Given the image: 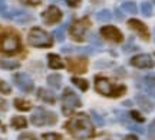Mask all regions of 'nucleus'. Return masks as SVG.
Listing matches in <instances>:
<instances>
[{
    "label": "nucleus",
    "mask_w": 155,
    "mask_h": 140,
    "mask_svg": "<svg viewBox=\"0 0 155 140\" xmlns=\"http://www.w3.org/2000/svg\"><path fill=\"white\" fill-rule=\"evenodd\" d=\"M101 34L105 37L106 40H111V42H115V43H121L124 40V36L122 33L114 26H104L101 29Z\"/></svg>",
    "instance_id": "9d476101"
},
{
    "label": "nucleus",
    "mask_w": 155,
    "mask_h": 140,
    "mask_svg": "<svg viewBox=\"0 0 155 140\" xmlns=\"http://www.w3.org/2000/svg\"><path fill=\"white\" fill-rule=\"evenodd\" d=\"M12 92L10 86L6 83V82H3V80H0V93H5V95H9Z\"/></svg>",
    "instance_id": "393cba45"
},
{
    "label": "nucleus",
    "mask_w": 155,
    "mask_h": 140,
    "mask_svg": "<svg viewBox=\"0 0 155 140\" xmlns=\"http://www.w3.org/2000/svg\"><path fill=\"white\" fill-rule=\"evenodd\" d=\"M13 103H15V107H16L17 110H20V112H29V110L32 109L30 101L23 100V99H15Z\"/></svg>",
    "instance_id": "f3484780"
},
{
    "label": "nucleus",
    "mask_w": 155,
    "mask_h": 140,
    "mask_svg": "<svg viewBox=\"0 0 155 140\" xmlns=\"http://www.w3.org/2000/svg\"><path fill=\"white\" fill-rule=\"evenodd\" d=\"M131 64L138 69H151L154 66V62L148 54H138L131 59Z\"/></svg>",
    "instance_id": "f8f14e48"
},
{
    "label": "nucleus",
    "mask_w": 155,
    "mask_h": 140,
    "mask_svg": "<svg viewBox=\"0 0 155 140\" xmlns=\"http://www.w3.org/2000/svg\"><path fill=\"white\" fill-rule=\"evenodd\" d=\"M15 80H16V84L23 89L25 92H32L33 90V82H32V79L29 77L26 73H17L15 74Z\"/></svg>",
    "instance_id": "ddd939ff"
},
{
    "label": "nucleus",
    "mask_w": 155,
    "mask_h": 140,
    "mask_svg": "<svg viewBox=\"0 0 155 140\" xmlns=\"http://www.w3.org/2000/svg\"><path fill=\"white\" fill-rule=\"evenodd\" d=\"M39 93H38V97L40 99V100H43L46 101V103H55V95L52 93V92H49V90H46V89H39L38 90Z\"/></svg>",
    "instance_id": "2eb2a0df"
},
{
    "label": "nucleus",
    "mask_w": 155,
    "mask_h": 140,
    "mask_svg": "<svg viewBox=\"0 0 155 140\" xmlns=\"http://www.w3.org/2000/svg\"><path fill=\"white\" fill-rule=\"evenodd\" d=\"M129 114H131V117H132L134 120H137V122H141V123H142V122L145 120V119L141 116V113L137 112V110H132V112L129 113Z\"/></svg>",
    "instance_id": "a878e982"
},
{
    "label": "nucleus",
    "mask_w": 155,
    "mask_h": 140,
    "mask_svg": "<svg viewBox=\"0 0 155 140\" xmlns=\"http://www.w3.org/2000/svg\"><path fill=\"white\" fill-rule=\"evenodd\" d=\"M128 26L132 29V30H135L137 33H139V36H141L144 40L150 39V32H148V27H147V24H144L141 20L131 19V20H128Z\"/></svg>",
    "instance_id": "9b49d317"
},
{
    "label": "nucleus",
    "mask_w": 155,
    "mask_h": 140,
    "mask_svg": "<svg viewBox=\"0 0 155 140\" xmlns=\"http://www.w3.org/2000/svg\"><path fill=\"white\" fill-rule=\"evenodd\" d=\"M141 10H142V13H144L145 16H151V14H152V6H151V3H148V2H144V3L141 5Z\"/></svg>",
    "instance_id": "5701e85b"
},
{
    "label": "nucleus",
    "mask_w": 155,
    "mask_h": 140,
    "mask_svg": "<svg viewBox=\"0 0 155 140\" xmlns=\"http://www.w3.org/2000/svg\"><path fill=\"white\" fill-rule=\"evenodd\" d=\"M20 50H22V42L16 33L6 32V33L0 34V51L2 53L13 56V54H17Z\"/></svg>",
    "instance_id": "7ed1b4c3"
},
{
    "label": "nucleus",
    "mask_w": 155,
    "mask_h": 140,
    "mask_svg": "<svg viewBox=\"0 0 155 140\" xmlns=\"http://www.w3.org/2000/svg\"><path fill=\"white\" fill-rule=\"evenodd\" d=\"M66 66L71 72L82 74L88 69V60L85 57H69L66 60Z\"/></svg>",
    "instance_id": "0eeeda50"
},
{
    "label": "nucleus",
    "mask_w": 155,
    "mask_h": 140,
    "mask_svg": "<svg viewBox=\"0 0 155 140\" xmlns=\"http://www.w3.org/2000/svg\"><path fill=\"white\" fill-rule=\"evenodd\" d=\"M122 9L125 11H128V13H137V10H138L135 2H125V3L122 5Z\"/></svg>",
    "instance_id": "aec40b11"
},
{
    "label": "nucleus",
    "mask_w": 155,
    "mask_h": 140,
    "mask_svg": "<svg viewBox=\"0 0 155 140\" xmlns=\"http://www.w3.org/2000/svg\"><path fill=\"white\" fill-rule=\"evenodd\" d=\"M96 17H98V20H101V22H109L112 19V13L109 10H102L96 14Z\"/></svg>",
    "instance_id": "412c9836"
},
{
    "label": "nucleus",
    "mask_w": 155,
    "mask_h": 140,
    "mask_svg": "<svg viewBox=\"0 0 155 140\" xmlns=\"http://www.w3.org/2000/svg\"><path fill=\"white\" fill-rule=\"evenodd\" d=\"M48 63H49V67L52 69H62L65 66V63L62 62V59L58 54H53V53H50L49 56H48Z\"/></svg>",
    "instance_id": "4468645a"
},
{
    "label": "nucleus",
    "mask_w": 155,
    "mask_h": 140,
    "mask_svg": "<svg viewBox=\"0 0 155 140\" xmlns=\"http://www.w3.org/2000/svg\"><path fill=\"white\" fill-rule=\"evenodd\" d=\"M22 3H25V5L28 6H38L42 3V0H20Z\"/></svg>",
    "instance_id": "bb28decb"
},
{
    "label": "nucleus",
    "mask_w": 155,
    "mask_h": 140,
    "mask_svg": "<svg viewBox=\"0 0 155 140\" xmlns=\"http://www.w3.org/2000/svg\"><path fill=\"white\" fill-rule=\"evenodd\" d=\"M40 112V114H35V116H32V123L33 124H38V126H40V124H53L56 123V114H53V113L50 112H45V110H39Z\"/></svg>",
    "instance_id": "1a4fd4ad"
},
{
    "label": "nucleus",
    "mask_w": 155,
    "mask_h": 140,
    "mask_svg": "<svg viewBox=\"0 0 155 140\" xmlns=\"http://www.w3.org/2000/svg\"><path fill=\"white\" fill-rule=\"evenodd\" d=\"M91 27V20L89 17H82L72 23V26L69 27V34L75 42H83L85 40V33Z\"/></svg>",
    "instance_id": "39448f33"
},
{
    "label": "nucleus",
    "mask_w": 155,
    "mask_h": 140,
    "mask_svg": "<svg viewBox=\"0 0 155 140\" xmlns=\"http://www.w3.org/2000/svg\"><path fill=\"white\" fill-rule=\"evenodd\" d=\"M62 101H63L62 110H63L65 114H71L75 107L81 106V100L78 99V96L75 95L71 89H66L63 92V95H62Z\"/></svg>",
    "instance_id": "423d86ee"
},
{
    "label": "nucleus",
    "mask_w": 155,
    "mask_h": 140,
    "mask_svg": "<svg viewBox=\"0 0 155 140\" xmlns=\"http://www.w3.org/2000/svg\"><path fill=\"white\" fill-rule=\"evenodd\" d=\"M61 82H62V76L61 74H50L48 76V83L55 87V89H59L61 87Z\"/></svg>",
    "instance_id": "6ab92c4d"
},
{
    "label": "nucleus",
    "mask_w": 155,
    "mask_h": 140,
    "mask_svg": "<svg viewBox=\"0 0 155 140\" xmlns=\"http://www.w3.org/2000/svg\"><path fill=\"white\" fill-rule=\"evenodd\" d=\"M68 6H71V7H78L79 3H81V0H65Z\"/></svg>",
    "instance_id": "cd10ccee"
},
{
    "label": "nucleus",
    "mask_w": 155,
    "mask_h": 140,
    "mask_svg": "<svg viewBox=\"0 0 155 140\" xmlns=\"http://www.w3.org/2000/svg\"><path fill=\"white\" fill-rule=\"evenodd\" d=\"M55 36H56V39L59 40V42H62V40H63V32H62V30H56Z\"/></svg>",
    "instance_id": "c756f323"
},
{
    "label": "nucleus",
    "mask_w": 155,
    "mask_h": 140,
    "mask_svg": "<svg viewBox=\"0 0 155 140\" xmlns=\"http://www.w3.org/2000/svg\"><path fill=\"white\" fill-rule=\"evenodd\" d=\"M65 129L76 139H91L95 135V127L89 116H86L85 113H79V114H73L72 117L68 120L65 126Z\"/></svg>",
    "instance_id": "f257e3e1"
},
{
    "label": "nucleus",
    "mask_w": 155,
    "mask_h": 140,
    "mask_svg": "<svg viewBox=\"0 0 155 140\" xmlns=\"http://www.w3.org/2000/svg\"><path fill=\"white\" fill-rule=\"evenodd\" d=\"M5 7H6L5 0H0V13H3V11H5Z\"/></svg>",
    "instance_id": "473e14b6"
},
{
    "label": "nucleus",
    "mask_w": 155,
    "mask_h": 140,
    "mask_svg": "<svg viewBox=\"0 0 155 140\" xmlns=\"http://www.w3.org/2000/svg\"><path fill=\"white\" fill-rule=\"evenodd\" d=\"M145 80H147V83H148V84H151V86H155V74L147 76V77H145Z\"/></svg>",
    "instance_id": "c85d7f7f"
},
{
    "label": "nucleus",
    "mask_w": 155,
    "mask_h": 140,
    "mask_svg": "<svg viewBox=\"0 0 155 140\" xmlns=\"http://www.w3.org/2000/svg\"><path fill=\"white\" fill-rule=\"evenodd\" d=\"M43 140H63V137L58 133H45Z\"/></svg>",
    "instance_id": "b1692460"
},
{
    "label": "nucleus",
    "mask_w": 155,
    "mask_h": 140,
    "mask_svg": "<svg viewBox=\"0 0 155 140\" xmlns=\"http://www.w3.org/2000/svg\"><path fill=\"white\" fill-rule=\"evenodd\" d=\"M72 82L76 84V86H78V87H79L81 90H83V92H85V90H88V82H86V80H83V79H78V77H73Z\"/></svg>",
    "instance_id": "4be33fe9"
},
{
    "label": "nucleus",
    "mask_w": 155,
    "mask_h": 140,
    "mask_svg": "<svg viewBox=\"0 0 155 140\" xmlns=\"http://www.w3.org/2000/svg\"><path fill=\"white\" fill-rule=\"evenodd\" d=\"M28 42L33 47H50L53 45V39L48 32H45L40 27H33L29 32Z\"/></svg>",
    "instance_id": "20e7f679"
},
{
    "label": "nucleus",
    "mask_w": 155,
    "mask_h": 140,
    "mask_svg": "<svg viewBox=\"0 0 155 140\" xmlns=\"http://www.w3.org/2000/svg\"><path fill=\"white\" fill-rule=\"evenodd\" d=\"M42 19L46 24H55V23L61 22L62 19V11L56 7V6H49L46 10L42 13Z\"/></svg>",
    "instance_id": "6e6552de"
},
{
    "label": "nucleus",
    "mask_w": 155,
    "mask_h": 140,
    "mask_svg": "<svg viewBox=\"0 0 155 140\" xmlns=\"http://www.w3.org/2000/svg\"><path fill=\"white\" fill-rule=\"evenodd\" d=\"M26 119L23 117V116H15V117L12 119V126L15 127V129H25L26 127Z\"/></svg>",
    "instance_id": "a211bd4d"
},
{
    "label": "nucleus",
    "mask_w": 155,
    "mask_h": 140,
    "mask_svg": "<svg viewBox=\"0 0 155 140\" xmlns=\"http://www.w3.org/2000/svg\"><path fill=\"white\" fill-rule=\"evenodd\" d=\"M124 140H138V137L135 135H128V136H125V139Z\"/></svg>",
    "instance_id": "2f4dec72"
},
{
    "label": "nucleus",
    "mask_w": 155,
    "mask_h": 140,
    "mask_svg": "<svg viewBox=\"0 0 155 140\" xmlns=\"http://www.w3.org/2000/svg\"><path fill=\"white\" fill-rule=\"evenodd\" d=\"M0 67L6 70H13V69L20 67V63L16 60H9V59H0Z\"/></svg>",
    "instance_id": "dca6fc26"
},
{
    "label": "nucleus",
    "mask_w": 155,
    "mask_h": 140,
    "mask_svg": "<svg viewBox=\"0 0 155 140\" xmlns=\"http://www.w3.org/2000/svg\"><path fill=\"white\" fill-rule=\"evenodd\" d=\"M7 106H6V101L3 99H0V110H6Z\"/></svg>",
    "instance_id": "7c9ffc66"
},
{
    "label": "nucleus",
    "mask_w": 155,
    "mask_h": 140,
    "mask_svg": "<svg viewBox=\"0 0 155 140\" xmlns=\"http://www.w3.org/2000/svg\"><path fill=\"white\" fill-rule=\"evenodd\" d=\"M95 89L98 93L106 96V97H121L125 92L127 87L124 84H115L112 83L109 79L104 77V76H96L95 79Z\"/></svg>",
    "instance_id": "f03ea898"
}]
</instances>
